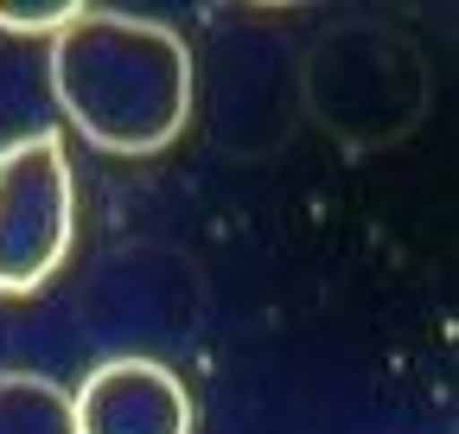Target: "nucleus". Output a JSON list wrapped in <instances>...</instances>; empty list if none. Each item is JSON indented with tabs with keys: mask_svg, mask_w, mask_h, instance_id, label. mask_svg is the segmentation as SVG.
I'll use <instances>...</instances> for the list:
<instances>
[{
	"mask_svg": "<svg viewBox=\"0 0 459 434\" xmlns=\"http://www.w3.org/2000/svg\"><path fill=\"white\" fill-rule=\"evenodd\" d=\"M51 96L65 122L122 160L166 153L192 122V45L141 13L77 7L71 26L51 39Z\"/></svg>",
	"mask_w": 459,
	"mask_h": 434,
	"instance_id": "1",
	"label": "nucleus"
},
{
	"mask_svg": "<svg viewBox=\"0 0 459 434\" xmlns=\"http://www.w3.org/2000/svg\"><path fill=\"white\" fill-rule=\"evenodd\" d=\"M77 243V179L57 128L0 147V294H39Z\"/></svg>",
	"mask_w": 459,
	"mask_h": 434,
	"instance_id": "2",
	"label": "nucleus"
},
{
	"mask_svg": "<svg viewBox=\"0 0 459 434\" xmlns=\"http://www.w3.org/2000/svg\"><path fill=\"white\" fill-rule=\"evenodd\" d=\"M71 409L77 434H198V403L186 377L141 352L102 358L71 390Z\"/></svg>",
	"mask_w": 459,
	"mask_h": 434,
	"instance_id": "3",
	"label": "nucleus"
},
{
	"mask_svg": "<svg viewBox=\"0 0 459 434\" xmlns=\"http://www.w3.org/2000/svg\"><path fill=\"white\" fill-rule=\"evenodd\" d=\"M0 434H77L71 390L45 370H0Z\"/></svg>",
	"mask_w": 459,
	"mask_h": 434,
	"instance_id": "4",
	"label": "nucleus"
},
{
	"mask_svg": "<svg viewBox=\"0 0 459 434\" xmlns=\"http://www.w3.org/2000/svg\"><path fill=\"white\" fill-rule=\"evenodd\" d=\"M77 7H0V32L13 39H57Z\"/></svg>",
	"mask_w": 459,
	"mask_h": 434,
	"instance_id": "5",
	"label": "nucleus"
}]
</instances>
